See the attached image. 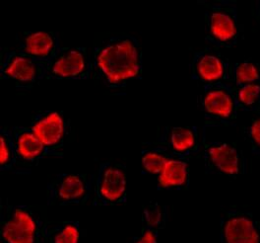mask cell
I'll return each mask as SVG.
<instances>
[{
    "label": "cell",
    "mask_w": 260,
    "mask_h": 243,
    "mask_svg": "<svg viewBox=\"0 0 260 243\" xmlns=\"http://www.w3.org/2000/svg\"><path fill=\"white\" fill-rule=\"evenodd\" d=\"M28 127L52 153V156H63V147L69 133V121L62 112L47 110L35 114Z\"/></svg>",
    "instance_id": "10"
},
{
    "label": "cell",
    "mask_w": 260,
    "mask_h": 243,
    "mask_svg": "<svg viewBox=\"0 0 260 243\" xmlns=\"http://www.w3.org/2000/svg\"><path fill=\"white\" fill-rule=\"evenodd\" d=\"M159 231L142 227L140 233L132 237L127 243H158Z\"/></svg>",
    "instance_id": "24"
},
{
    "label": "cell",
    "mask_w": 260,
    "mask_h": 243,
    "mask_svg": "<svg viewBox=\"0 0 260 243\" xmlns=\"http://www.w3.org/2000/svg\"><path fill=\"white\" fill-rule=\"evenodd\" d=\"M198 106L209 120L229 124L239 113L233 84L220 82L204 85L198 96Z\"/></svg>",
    "instance_id": "9"
},
{
    "label": "cell",
    "mask_w": 260,
    "mask_h": 243,
    "mask_svg": "<svg viewBox=\"0 0 260 243\" xmlns=\"http://www.w3.org/2000/svg\"><path fill=\"white\" fill-rule=\"evenodd\" d=\"M229 83L235 86L260 84V62L246 60L233 64Z\"/></svg>",
    "instance_id": "18"
},
{
    "label": "cell",
    "mask_w": 260,
    "mask_h": 243,
    "mask_svg": "<svg viewBox=\"0 0 260 243\" xmlns=\"http://www.w3.org/2000/svg\"><path fill=\"white\" fill-rule=\"evenodd\" d=\"M170 218V209L168 206L157 202H151L142 209L143 227L160 231L166 227Z\"/></svg>",
    "instance_id": "21"
},
{
    "label": "cell",
    "mask_w": 260,
    "mask_h": 243,
    "mask_svg": "<svg viewBox=\"0 0 260 243\" xmlns=\"http://www.w3.org/2000/svg\"><path fill=\"white\" fill-rule=\"evenodd\" d=\"M47 221L27 205L0 202V236L2 243H45L44 227Z\"/></svg>",
    "instance_id": "2"
},
{
    "label": "cell",
    "mask_w": 260,
    "mask_h": 243,
    "mask_svg": "<svg viewBox=\"0 0 260 243\" xmlns=\"http://www.w3.org/2000/svg\"><path fill=\"white\" fill-rule=\"evenodd\" d=\"M16 167V151L12 130L8 128L0 130V171H14Z\"/></svg>",
    "instance_id": "22"
},
{
    "label": "cell",
    "mask_w": 260,
    "mask_h": 243,
    "mask_svg": "<svg viewBox=\"0 0 260 243\" xmlns=\"http://www.w3.org/2000/svg\"><path fill=\"white\" fill-rule=\"evenodd\" d=\"M16 51L32 60L49 63L61 48L59 33L26 31L17 35Z\"/></svg>",
    "instance_id": "14"
},
{
    "label": "cell",
    "mask_w": 260,
    "mask_h": 243,
    "mask_svg": "<svg viewBox=\"0 0 260 243\" xmlns=\"http://www.w3.org/2000/svg\"><path fill=\"white\" fill-rule=\"evenodd\" d=\"M203 161L207 174L239 176L247 171V160L239 148L221 141L203 139Z\"/></svg>",
    "instance_id": "8"
},
{
    "label": "cell",
    "mask_w": 260,
    "mask_h": 243,
    "mask_svg": "<svg viewBox=\"0 0 260 243\" xmlns=\"http://www.w3.org/2000/svg\"><path fill=\"white\" fill-rule=\"evenodd\" d=\"M11 130L16 151V170L22 173L29 172L46 156H52V153L28 126H16Z\"/></svg>",
    "instance_id": "15"
},
{
    "label": "cell",
    "mask_w": 260,
    "mask_h": 243,
    "mask_svg": "<svg viewBox=\"0 0 260 243\" xmlns=\"http://www.w3.org/2000/svg\"><path fill=\"white\" fill-rule=\"evenodd\" d=\"M80 223L72 220L47 221L44 227L45 243H79Z\"/></svg>",
    "instance_id": "17"
},
{
    "label": "cell",
    "mask_w": 260,
    "mask_h": 243,
    "mask_svg": "<svg viewBox=\"0 0 260 243\" xmlns=\"http://www.w3.org/2000/svg\"><path fill=\"white\" fill-rule=\"evenodd\" d=\"M199 3L205 8V41L215 48H233L240 36L237 1H200Z\"/></svg>",
    "instance_id": "3"
},
{
    "label": "cell",
    "mask_w": 260,
    "mask_h": 243,
    "mask_svg": "<svg viewBox=\"0 0 260 243\" xmlns=\"http://www.w3.org/2000/svg\"><path fill=\"white\" fill-rule=\"evenodd\" d=\"M175 155L160 146H147L141 150V161L147 173L159 175L165 166Z\"/></svg>",
    "instance_id": "19"
},
{
    "label": "cell",
    "mask_w": 260,
    "mask_h": 243,
    "mask_svg": "<svg viewBox=\"0 0 260 243\" xmlns=\"http://www.w3.org/2000/svg\"><path fill=\"white\" fill-rule=\"evenodd\" d=\"M251 11H252V15L255 18V20L260 24V0L253 1L251 3Z\"/></svg>",
    "instance_id": "25"
},
{
    "label": "cell",
    "mask_w": 260,
    "mask_h": 243,
    "mask_svg": "<svg viewBox=\"0 0 260 243\" xmlns=\"http://www.w3.org/2000/svg\"><path fill=\"white\" fill-rule=\"evenodd\" d=\"M91 76L111 89L125 87L143 74V50L138 40L126 34H102L94 43Z\"/></svg>",
    "instance_id": "1"
},
{
    "label": "cell",
    "mask_w": 260,
    "mask_h": 243,
    "mask_svg": "<svg viewBox=\"0 0 260 243\" xmlns=\"http://www.w3.org/2000/svg\"><path fill=\"white\" fill-rule=\"evenodd\" d=\"M190 67L192 80L204 85L230 82L232 65L219 50L211 48L201 49L193 55Z\"/></svg>",
    "instance_id": "13"
},
{
    "label": "cell",
    "mask_w": 260,
    "mask_h": 243,
    "mask_svg": "<svg viewBox=\"0 0 260 243\" xmlns=\"http://www.w3.org/2000/svg\"><path fill=\"white\" fill-rule=\"evenodd\" d=\"M143 146H160L175 156L189 158L200 149L198 128L195 126L164 127L158 130L154 142L143 143Z\"/></svg>",
    "instance_id": "12"
},
{
    "label": "cell",
    "mask_w": 260,
    "mask_h": 243,
    "mask_svg": "<svg viewBox=\"0 0 260 243\" xmlns=\"http://www.w3.org/2000/svg\"><path fill=\"white\" fill-rule=\"evenodd\" d=\"M220 243H260V221L250 211L229 209L220 220Z\"/></svg>",
    "instance_id": "11"
},
{
    "label": "cell",
    "mask_w": 260,
    "mask_h": 243,
    "mask_svg": "<svg viewBox=\"0 0 260 243\" xmlns=\"http://www.w3.org/2000/svg\"><path fill=\"white\" fill-rule=\"evenodd\" d=\"M189 186V158L172 157L158 175V188L160 190H186Z\"/></svg>",
    "instance_id": "16"
},
{
    "label": "cell",
    "mask_w": 260,
    "mask_h": 243,
    "mask_svg": "<svg viewBox=\"0 0 260 243\" xmlns=\"http://www.w3.org/2000/svg\"><path fill=\"white\" fill-rule=\"evenodd\" d=\"M48 63L22 56L16 50L2 49L0 58V75L4 80L14 83L18 90H30L46 77Z\"/></svg>",
    "instance_id": "6"
},
{
    "label": "cell",
    "mask_w": 260,
    "mask_h": 243,
    "mask_svg": "<svg viewBox=\"0 0 260 243\" xmlns=\"http://www.w3.org/2000/svg\"><path fill=\"white\" fill-rule=\"evenodd\" d=\"M93 181V175L87 173L57 174L47 186L48 205L67 207L86 204L91 196Z\"/></svg>",
    "instance_id": "5"
},
{
    "label": "cell",
    "mask_w": 260,
    "mask_h": 243,
    "mask_svg": "<svg viewBox=\"0 0 260 243\" xmlns=\"http://www.w3.org/2000/svg\"><path fill=\"white\" fill-rule=\"evenodd\" d=\"M234 93L240 111L257 112L260 110V84L235 86Z\"/></svg>",
    "instance_id": "20"
},
{
    "label": "cell",
    "mask_w": 260,
    "mask_h": 243,
    "mask_svg": "<svg viewBox=\"0 0 260 243\" xmlns=\"http://www.w3.org/2000/svg\"><path fill=\"white\" fill-rule=\"evenodd\" d=\"M244 134L251 147V152L260 156V117L252 119L245 128Z\"/></svg>",
    "instance_id": "23"
},
{
    "label": "cell",
    "mask_w": 260,
    "mask_h": 243,
    "mask_svg": "<svg viewBox=\"0 0 260 243\" xmlns=\"http://www.w3.org/2000/svg\"><path fill=\"white\" fill-rule=\"evenodd\" d=\"M127 201V169L121 163L102 162L95 180V207H114Z\"/></svg>",
    "instance_id": "4"
},
{
    "label": "cell",
    "mask_w": 260,
    "mask_h": 243,
    "mask_svg": "<svg viewBox=\"0 0 260 243\" xmlns=\"http://www.w3.org/2000/svg\"><path fill=\"white\" fill-rule=\"evenodd\" d=\"M91 72V57L86 47H61L48 63L45 79L86 80Z\"/></svg>",
    "instance_id": "7"
}]
</instances>
